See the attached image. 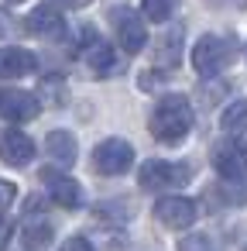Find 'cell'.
Instances as JSON below:
<instances>
[{
	"label": "cell",
	"mask_w": 247,
	"mask_h": 251,
	"mask_svg": "<svg viewBox=\"0 0 247 251\" xmlns=\"http://www.w3.org/2000/svg\"><path fill=\"white\" fill-rule=\"evenodd\" d=\"M192 121H196L192 103H189L182 93H165V97L155 103L148 127H151V134H155L161 145H175V141H182V138L192 131Z\"/></svg>",
	"instance_id": "6da1fadb"
},
{
	"label": "cell",
	"mask_w": 247,
	"mask_h": 251,
	"mask_svg": "<svg viewBox=\"0 0 247 251\" xmlns=\"http://www.w3.org/2000/svg\"><path fill=\"white\" fill-rule=\"evenodd\" d=\"M237 59V38L233 35H202L192 49V69L199 76H216Z\"/></svg>",
	"instance_id": "7a4b0ae2"
},
{
	"label": "cell",
	"mask_w": 247,
	"mask_h": 251,
	"mask_svg": "<svg viewBox=\"0 0 247 251\" xmlns=\"http://www.w3.org/2000/svg\"><path fill=\"white\" fill-rule=\"evenodd\" d=\"M137 182L148 193H175L192 182V169L185 162H165V158H148L137 169Z\"/></svg>",
	"instance_id": "3957f363"
},
{
	"label": "cell",
	"mask_w": 247,
	"mask_h": 251,
	"mask_svg": "<svg viewBox=\"0 0 247 251\" xmlns=\"http://www.w3.org/2000/svg\"><path fill=\"white\" fill-rule=\"evenodd\" d=\"M131 165H134V148L124 138H107V141H100L93 148V169L100 176H107V179L110 176H124Z\"/></svg>",
	"instance_id": "277c9868"
},
{
	"label": "cell",
	"mask_w": 247,
	"mask_h": 251,
	"mask_svg": "<svg viewBox=\"0 0 247 251\" xmlns=\"http://www.w3.org/2000/svg\"><path fill=\"white\" fill-rule=\"evenodd\" d=\"M209 162H213V169H216L223 179H244V176H247V145H244L240 138L226 134V138H220V141L213 145Z\"/></svg>",
	"instance_id": "5b68a950"
},
{
	"label": "cell",
	"mask_w": 247,
	"mask_h": 251,
	"mask_svg": "<svg viewBox=\"0 0 247 251\" xmlns=\"http://www.w3.org/2000/svg\"><path fill=\"white\" fill-rule=\"evenodd\" d=\"M196 217H199V206H196V200H189V196L168 193V196H161V200L155 203V220H158L161 227H168V230H185V227L196 224Z\"/></svg>",
	"instance_id": "8992f818"
},
{
	"label": "cell",
	"mask_w": 247,
	"mask_h": 251,
	"mask_svg": "<svg viewBox=\"0 0 247 251\" xmlns=\"http://www.w3.org/2000/svg\"><path fill=\"white\" fill-rule=\"evenodd\" d=\"M42 110V100L28 90H18V86H0V117L11 121V124H24V121H35Z\"/></svg>",
	"instance_id": "52a82bcc"
},
{
	"label": "cell",
	"mask_w": 247,
	"mask_h": 251,
	"mask_svg": "<svg viewBox=\"0 0 247 251\" xmlns=\"http://www.w3.org/2000/svg\"><path fill=\"white\" fill-rule=\"evenodd\" d=\"M113 25H117V42H120V49L127 55H134V52L144 49L148 31H144V18L141 14H134L131 7H117L113 11Z\"/></svg>",
	"instance_id": "ba28073f"
},
{
	"label": "cell",
	"mask_w": 247,
	"mask_h": 251,
	"mask_svg": "<svg viewBox=\"0 0 247 251\" xmlns=\"http://www.w3.org/2000/svg\"><path fill=\"white\" fill-rule=\"evenodd\" d=\"M0 158L14 169H21L35 158V141L18 127H0Z\"/></svg>",
	"instance_id": "9c48e42d"
},
{
	"label": "cell",
	"mask_w": 247,
	"mask_h": 251,
	"mask_svg": "<svg viewBox=\"0 0 247 251\" xmlns=\"http://www.w3.org/2000/svg\"><path fill=\"white\" fill-rule=\"evenodd\" d=\"M42 182L48 186V196H52L55 206L76 210V206L83 203V189H79L76 179H69V176H62V172H55V169H42Z\"/></svg>",
	"instance_id": "30bf717a"
},
{
	"label": "cell",
	"mask_w": 247,
	"mask_h": 251,
	"mask_svg": "<svg viewBox=\"0 0 247 251\" xmlns=\"http://www.w3.org/2000/svg\"><path fill=\"white\" fill-rule=\"evenodd\" d=\"M83 42H86V66H90L93 76H113V73H120V62H117L113 49L107 42H100L90 28H83Z\"/></svg>",
	"instance_id": "8fae6325"
},
{
	"label": "cell",
	"mask_w": 247,
	"mask_h": 251,
	"mask_svg": "<svg viewBox=\"0 0 247 251\" xmlns=\"http://www.w3.org/2000/svg\"><path fill=\"white\" fill-rule=\"evenodd\" d=\"M28 31H31V35H38V38L55 42V38H62V35H66V18H62V11H59V7H52V4L35 7V11H31V18H28Z\"/></svg>",
	"instance_id": "7c38bea8"
},
{
	"label": "cell",
	"mask_w": 247,
	"mask_h": 251,
	"mask_svg": "<svg viewBox=\"0 0 247 251\" xmlns=\"http://www.w3.org/2000/svg\"><path fill=\"white\" fill-rule=\"evenodd\" d=\"M35 66H38V59L28 49H18V45L0 49V79H21V76L35 73Z\"/></svg>",
	"instance_id": "4fadbf2b"
},
{
	"label": "cell",
	"mask_w": 247,
	"mask_h": 251,
	"mask_svg": "<svg viewBox=\"0 0 247 251\" xmlns=\"http://www.w3.org/2000/svg\"><path fill=\"white\" fill-rule=\"evenodd\" d=\"M52 237H55V230H52V224L45 217H28L21 224V244H24V251H45L52 244Z\"/></svg>",
	"instance_id": "5bb4252c"
},
{
	"label": "cell",
	"mask_w": 247,
	"mask_h": 251,
	"mask_svg": "<svg viewBox=\"0 0 247 251\" xmlns=\"http://www.w3.org/2000/svg\"><path fill=\"white\" fill-rule=\"evenodd\" d=\"M179 55H182V28L175 31H165L158 49H155V66L165 73V69H175L179 66Z\"/></svg>",
	"instance_id": "9a60e30c"
},
{
	"label": "cell",
	"mask_w": 247,
	"mask_h": 251,
	"mask_svg": "<svg viewBox=\"0 0 247 251\" xmlns=\"http://www.w3.org/2000/svg\"><path fill=\"white\" fill-rule=\"evenodd\" d=\"M45 151H48L62 169H69V165L76 162V138H72L69 131H52V134L45 138Z\"/></svg>",
	"instance_id": "2e32d148"
},
{
	"label": "cell",
	"mask_w": 247,
	"mask_h": 251,
	"mask_svg": "<svg viewBox=\"0 0 247 251\" xmlns=\"http://www.w3.org/2000/svg\"><path fill=\"white\" fill-rule=\"evenodd\" d=\"M220 127H223V134L244 138V134H247V100H233V103L223 110Z\"/></svg>",
	"instance_id": "e0dca14e"
},
{
	"label": "cell",
	"mask_w": 247,
	"mask_h": 251,
	"mask_svg": "<svg viewBox=\"0 0 247 251\" xmlns=\"http://www.w3.org/2000/svg\"><path fill=\"white\" fill-rule=\"evenodd\" d=\"M144 18L148 21H168L172 11H175V0H144Z\"/></svg>",
	"instance_id": "ac0fdd59"
},
{
	"label": "cell",
	"mask_w": 247,
	"mask_h": 251,
	"mask_svg": "<svg viewBox=\"0 0 247 251\" xmlns=\"http://www.w3.org/2000/svg\"><path fill=\"white\" fill-rule=\"evenodd\" d=\"M131 213H134L131 206H117L113 200H107V203H100V206L93 210V217H96V220H113V224H117V220H127Z\"/></svg>",
	"instance_id": "d6986e66"
},
{
	"label": "cell",
	"mask_w": 247,
	"mask_h": 251,
	"mask_svg": "<svg viewBox=\"0 0 247 251\" xmlns=\"http://www.w3.org/2000/svg\"><path fill=\"white\" fill-rule=\"evenodd\" d=\"M42 93H45V103H52V107H62V103L69 100L62 79H45V83H42Z\"/></svg>",
	"instance_id": "ffe728a7"
},
{
	"label": "cell",
	"mask_w": 247,
	"mask_h": 251,
	"mask_svg": "<svg viewBox=\"0 0 247 251\" xmlns=\"http://www.w3.org/2000/svg\"><path fill=\"white\" fill-rule=\"evenodd\" d=\"M14 200H18V186L7 182V179H0V210H7Z\"/></svg>",
	"instance_id": "44dd1931"
},
{
	"label": "cell",
	"mask_w": 247,
	"mask_h": 251,
	"mask_svg": "<svg viewBox=\"0 0 247 251\" xmlns=\"http://www.w3.org/2000/svg\"><path fill=\"white\" fill-rule=\"evenodd\" d=\"M179 251H209V241H206L202 234H192V237H185V241L179 244Z\"/></svg>",
	"instance_id": "7402d4cb"
},
{
	"label": "cell",
	"mask_w": 247,
	"mask_h": 251,
	"mask_svg": "<svg viewBox=\"0 0 247 251\" xmlns=\"http://www.w3.org/2000/svg\"><path fill=\"white\" fill-rule=\"evenodd\" d=\"M59 251H96L86 237H69V241H62V248Z\"/></svg>",
	"instance_id": "603a6c76"
},
{
	"label": "cell",
	"mask_w": 247,
	"mask_h": 251,
	"mask_svg": "<svg viewBox=\"0 0 247 251\" xmlns=\"http://www.w3.org/2000/svg\"><path fill=\"white\" fill-rule=\"evenodd\" d=\"M11 31H14V18L7 11H0V38H7Z\"/></svg>",
	"instance_id": "cb8c5ba5"
},
{
	"label": "cell",
	"mask_w": 247,
	"mask_h": 251,
	"mask_svg": "<svg viewBox=\"0 0 247 251\" xmlns=\"http://www.w3.org/2000/svg\"><path fill=\"white\" fill-rule=\"evenodd\" d=\"M52 7H86L90 0H48Z\"/></svg>",
	"instance_id": "d4e9b609"
},
{
	"label": "cell",
	"mask_w": 247,
	"mask_h": 251,
	"mask_svg": "<svg viewBox=\"0 0 247 251\" xmlns=\"http://www.w3.org/2000/svg\"><path fill=\"white\" fill-rule=\"evenodd\" d=\"M7 237H11V227H7V220H4V213H0V248L7 244Z\"/></svg>",
	"instance_id": "484cf974"
},
{
	"label": "cell",
	"mask_w": 247,
	"mask_h": 251,
	"mask_svg": "<svg viewBox=\"0 0 247 251\" xmlns=\"http://www.w3.org/2000/svg\"><path fill=\"white\" fill-rule=\"evenodd\" d=\"M213 4H216V7H226V4H230V7L240 11V7H247V0H213Z\"/></svg>",
	"instance_id": "4316f807"
},
{
	"label": "cell",
	"mask_w": 247,
	"mask_h": 251,
	"mask_svg": "<svg viewBox=\"0 0 247 251\" xmlns=\"http://www.w3.org/2000/svg\"><path fill=\"white\" fill-rule=\"evenodd\" d=\"M7 4H21V0H7Z\"/></svg>",
	"instance_id": "83f0119b"
}]
</instances>
